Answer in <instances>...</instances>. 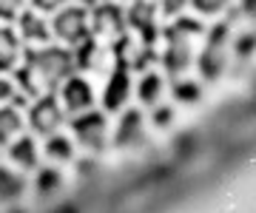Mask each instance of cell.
<instances>
[{
	"label": "cell",
	"mask_w": 256,
	"mask_h": 213,
	"mask_svg": "<svg viewBox=\"0 0 256 213\" xmlns=\"http://www.w3.org/2000/svg\"><path fill=\"white\" fill-rule=\"evenodd\" d=\"M57 100L63 105L66 114H82L94 108V100H97V94H94V85L88 77H82L80 71H74L72 77H66L60 88H57Z\"/></svg>",
	"instance_id": "cell-11"
},
{
	"label": "cell",
	"mask_w": 256,
	"mask_h": 213,
	"mask_svg": "<svg viewBox=\"0 0 256 213\" xmlns=\"http://www.w3.org/2000/svg\"><path fill=\"white\" fill-rule=\"evenodd\" d=\"M108 142L114 151H126V154L146 148L148 145V120H146V114H142V108H128L126 105L120 111V120L114 125V131H111Z\"/></svg>",
	"instance_id": "cell-10"
},
{
	"label": "cell",
	"mask_w": 256,
	"mask_h": 213,
	"mask_svg": "<svg viewBox=\"0 0 256 213\" xmlns=\"http://www.w3.org/2000/svg\"><path fill=\"white\" fill-rule=\"evenodd\" d=\"M20 63L34 74L37 85L43 91H57L66 77H72L77 71L72 48L60 46V43H43V46L23 48V60Z\"/></svg>",
	"instance_id": "cell-2"
},
{
	"label": "cell",
	"mask_w": 256,
	"mask_h": 213,
	"mask_svg": "<svg viewBox=\"0 0 256 213\" xmlns=\"http://www.w3.org/2000/svg\"><path fill=\"white\" fill-rule=\"evenodd\" d=\"M205 23L200 17H188V14H180V17L168 20V26L160 31V40H162V51L156 54V63L162 65V74L168 80L182 74H191L194 68V57H196V40L205 34Z\"/></svg>",
	"instance_id": "cell-1"
},
{
	"label": "cell",
	"mask_w": 256,
	"mask_h": 213,
	"mask_svg": "<svg viewBox=\"0 0 256 213\" xmlns=\"http://www.w3.org/2000/svg\"><path fill=\"white\" fill-rule=\"evenodd\" d=\"M108 48H111V68H108V80L102 85L100 100H102V111L106 114H120L128 105L131 91H134V77H131L134 68H131V60H128L134 43H131L128 34H122L114 43H108Z\"/></svg>",
	"instance_id": "cell-3"
},
{
	"label": "cell",
	"mask_w": 256,
	"mask_h": 213,
	"mask_svg": "<svg viewBox=\"0 0 256 213\" xmlns=\"http://www.w3.org/2000/svg\"><path fill=\"white\" fill-rule=\"evenodd\" d=\"M88 26H92V34L102 43H114L117 37L128 34L126 3L122 0H97L94 6H88Z\"/></svg>",
	"instance_id": "cell-7"
},
{
	"label": "cell",
	"mask_w": 256,
	"mask_h": 213,
	"mask_svg": "<svg viewBox=\"0 0 256 213\" xmlns=\"http://www.w3.org/2000/svg\"><path fill=\"white\" fill-rule=\"evenodd\" d=\"M174 120H176V108L171 102H156L154 108H148V125H154L160 131L171 128Z\"/></svg>",
	"instance_id": "cell-23"
},
{
	"label": "cell",
	"mask_w": 256,
	"mask_h": 213,
	"mask_svg": "<svg viewBox=\"0 0 256 213\" xmlns=\"http://www.w3.org/2000/svg\"><path fill=\"white\" fill-rule=\"evenodd\" d=\"M12 97H18V88L12 83V77L0 74V105H3V102H12Z\"/></svg>",
	"instance_id": "cell-27"
},
{
	"label": "cell",
	"mask_w": 256,
	"mask_h": 213,
	"mask_svg": "<svg viewBox=\"0 0 256 213\" xmlns=\"http://www.w3.org/2000/svg\"><path fill=\"white\" fill-rule=\"evenodd\" d=\"M126 26L137 37V46H156L160 43V31H162L156 0H128Z\"/></svg>",
	"instance_id": "cell-9"
},
{
	"label": "cell",
	"mask_w": 256,
	"mask_h": 213,
	"mask_svg": "<svg viewBox=\"0 0 256 213\" xmlns=\"http://www.w3.org/2000/svg\"><path fill=\"white\" fill-rule=\"evenodd\" d=\"M3 151H6V162L14 165L18 171H23V174H32V171L40 168V148H37L34 134H20Z\"/></svg>",
	"instance_id": "cell-14"
},
{
	"label": "cell",
	"mask_w": 256,
	"mask_h": 213,
	"mask_svg": "<svg viewBox=\"0 0 256 213\" xmlns=\"http://www.w3.org/2000/svg\"><path fill=\"white\" fill-rule=\"evenodd\" d=\"M68 137L88 154H102L108 148V114L102 108H88L68 120Z\"/></svg>",
	"instance_id": "cell-5"
},
{
	"label": "cell",
	"mask_w": 256,
	"mask_h": 213,
	"mask_svg": "<svg viewBox=\"0 0 256 213\" xmlns=\"http://www.w3.org/2000/svg\"><path fill=\"white\" fill-rule=\"evenodd\" d=\"M188 9H194L200 17H222L234 9V0H188Z\"/></svg>",
	"instance_id": "cell-22"
},
{
	"label": "cell",
	"mask_w": 256,
	"mask_h": 213,
	"mask_svg": "<svg viewBox=\"0 0 256 213\" xmlns=\"http://www.w3.org/2000/svg\"><path fill=\"white\" fill-rule=\"evenodd\" d=\"M26 128V117L20 111L18 105H12V102H3L0 105V151L9 145L14 137H20Z\"/></svg>",
	"instance_id": "cell-20"
},
{
	"label": "cell",
	"mask_w": 256,
	"mask_h": 213,
	"mask_svg": "<svg viewBox=\"0 0 256 213\" xmlns=\"http://www.w3.org/2000/svg\"><path fill=\"white\" fill-rule=\"evenodd\" d=\"M23 60V43L12 23H0V74H9L12 68Z\"/></svg>",
	"instance_id": "cell-18"
},
{
	"label": "cell",
	"mask_w": 256,
	"mask_h": 213,
	"mask_svg": "<svg viewBox=\"0 0 256 213\" xmlns=\"http://www.w3.org/2000/svg\"><path fill=\"white\" fill-rule=\"evenodd\" d=\"M239 9H242V14L256 20V0H239Z\"/></svg>",
	"instance_id": "cell-28"
},
{
	"label": "cell",
	"mask_w": 256,
	"mask_h": 213,
	"mask_svg": "<svg viewBox=\"0 0 256 213\" xmlns=\"http://www.w3.org/2000/svg\"><path fill=\"white\" fill-rule=\"evenodd\" d=\"M28 9L40 11V14H54L57 9H63L66 3H72V0H26Z\"/></svg>",
	"instance_id": "cell-26"
},
{
	"label": "cell",
	"mask_w": 256,
	"mask_h": 213,
	"mask_svg": "<svg viewBox=\"0 0 256 213\" xmlns=\"http://www.w3.org/2000/svg\"><path fill=\"white\" fill-rule=\"evenodd\" d=\"M106 48H108V43L97 40L94 34H88V37L82 40V43H77V46L72 48L77 71H94V68H100V65H102V54H106Z\"/></svg>",
	"instance_id": "cell-17"
},
{
	"label": "cell",
	"mask_w": 256,
	"mask_h": 213,
	"mask_svg": "<svg viewBox=\"0 0 256 213\" xmlns=\"http://www.w3.org/2000/svg\"><path fill=\"white\" fill-rule=\"evenodd\" d=\"M77 3H82V6H94L97 0H77Z\"/></svg>",
	"instance_id": "cell-29"
},
{
	"label": "cell",
	"mask_w": 256,
	"mask_h": 213,
	"mask_svg": "<svg viewBox=\"0 0 256 213\" xmlns=\"http://www.w3.org/2000/svg\"><path fill=\"white\" fill-rule=\"evenodd\" d=\"M23 117H26V128L34 137H43V139L48 134L60 131V125L66 122V111L60 105V100H57V91H43L40 97H34L28 102Z\"/></svg>",
	"instance_id": "cell-8"
},
{
	"label": "cell",
	"mask_w": 256,
	"mask_h": 213,
	"mask_svg": "<svg viewBox=\"0 0 256 213\" xmlns=\"http://www.w3.org/2000/svg\"><path fill=\"white\" fill-rule=\"evenodd\" d=\"M122 3H126V0H122Z\"/></svg>",
	"instance_id": "cell-30"
},
{
	"label": "cell",
	"mask_w": 256,
	"mask_h": 213,
	"mask_svg": "<svg viewBox=\"0 0 256 213\" xmlns=\"http://www.w3.org/2000/svg\"><path fill=\"white\" fill-rule=\"evenodd\" d=\"M230 43H234V28H230L228 20L222 23H214L210 28H205L202 34V48L194 57V65H196V74L205 80V83H214L225 74L230 60Z\"/></svg>",
	"instance_id": "cell-4"
},
{
	"label": "cell",
	"mask_w": 256,
	"mask_h": 213,
	"mask_svg": "<svg viewBox=\"0 0 256 213\" xmlns=\"http://www.w3.org/2000/svg\"><path fill=\"white\" fill-rule=\"evenodd\" d=\"M40 157H46L52 165H68V162H74V157H77V145H74V139L68 137V134L54 131V134L46 137Z\"/></svg>",
	"instance_id": "cell-19"
},
{
	"label": "cell",
	"mask_w": 256,
	"mask_h": 213,
	"mask_svg": "<svg viewBox=\"0 0 256 213\" xmlns=\"http://www.w3.org/2000/svg\"><path fill=\"white\" fill-rule=\"evenodd\" d=\"M48 28H52V40L60 43V46L74 48L77 43L92 34V26H88V6L82 3H66L63 9H57L48 20Z\"/></svg>",
	"instance_id": "cell-6"
},
{
	"label": "cell",
	"mask_w": 256,
	"mask_h": 213,
	"mask_svg": "<svg viewBox=\"0 0 256 213\" xmlns=\"http://www.w3.org/2000/svg\"><path fill=\"white\" fill-rule=\"evenodd\" d=\"M14 31L23 46H43V43H52V28H48L46 14H40L34 9H23L14 20Z\"/></svg>",
	"instance_id": "cell-13"
},
{
	"label": "cell",
	"mask_w": 256,
	"mask_h": 213,
	"mask_svg": "<svg viewBox=\"0 0 256 213\" xmlns=\"http://www.w3.org/2000/svg\"><path fill=\"white\" fill-rule=\"evenodd\" d=\"M28 194V176L9 162H0V208L23 202Z\"/></svg>",
	"instance_id": "cell-15"
},
{
	"label": "cell",
	"mask_w": 256,
	"mask_h": 213,
	"mask_svg": "<svg viewBox=\"0 0 256 213\" xmlns=\"http://www.w3.org/2000/svg\"><path fill=\"white\" fill-rule=\"evenodd\" d=\"M66 188H68V179L60 171V165H40L34 171V179L28 182V191L40 205L57 202L66 194Z\"/></svg>",
	"instance_id": "cell-12"
},
{
	"label": "cell",
	"mask_w": 256,
	"mask_h": 213,
	"mask_svg": "<svg viewBox=\"0 0 256 213\" xmlns=\"http://www.w3.org/2000/svg\"><path fill=\"white\" fill-rule=\"evenodd\" d=\"M23 9H26V0H0V23H14Z\"/></svg>",
	"instance_id": "cell-25"
},
{
	"label": "cell",
	"mask_w": 256,
	"mask_h": 213,
	"mask_svg": "<svg viewBox=\"0 0 256 213\" xmlns=\"http://www.w3.org/2000/svg\"><path fill=\"white\" fill-rule=\"evenodd\" d=\"M165 88H168V77L162 71H156V68H146V71H140L134 94H137V100L142 108H154L156 102H162Z\"/></svg>",
	"instance_id": "cell-16"
},
{
	"label": "cell",
	"mask_w": 256,
	"mask_h": 213,
	"mask_svg": "<svg viewBox=\"0 0 256 213\" xmlns=\"http://www.w3.org/2000/svg\"><path fill=\"white\" fill-rule=\"evenodd\" d=\"M168 83H171V97H174V102H180V105H200L202 97H205L202 83L194 80L191 74L174 77V80H168Z\"/></svg>",
	"instance_id": "cell-21"
},
{
	"label": "cell",
	"mask_w": 256,
	"mask_h": 213,
	"mask_svg": "<svg viewBox=\"0 0 256 213\" xmlns=\"http://www.w3.org/2000/svg\"><path fill=\"white\" fill-rule=\"evenodd\" d=\"M156 9H160V17L174 20V17H180V14H185L188 0H156Z\"/></svg>",
	"instance_id": "cell-24"
}]
</instances>
